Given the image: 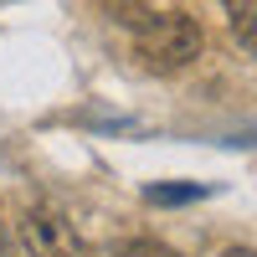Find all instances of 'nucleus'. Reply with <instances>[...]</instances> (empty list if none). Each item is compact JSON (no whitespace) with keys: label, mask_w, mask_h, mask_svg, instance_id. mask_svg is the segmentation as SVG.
<instances>
[{"label":"nucleus","mask_w":257,"mask_h":257,"mask_svg":"<svg viewBox=\"0 0 257 257\" xmlns=\"http://www.w3.org/2000/svg\"><path fill=\"white\" fill-rule=\"evenodd\" d=\"M206 47V36L196 26V16H185V11H160V16H144L139 21V36H134V57L144 62L149 72H185L190 62L201 57Z\"/></svg>","instance_id":"f257e3e1"},{"label":"nucleus","mask_w":257,"mask_h":257,"mask_svg":"<svg viewBox=\"0 0 257 257\" xmlns=\"http://www.w3.org/2000/svg\"><path fill=\"white\" fill-rule=\"evenodd\" d=\"M16 237H21V247H26V257H82L77 226L62 216L57 206H31V211H21Z\"/></svg>","instance_id":"f03ea898"},{"label":"nucleus","mask_w":257,"mask_h":257,"mask_svg":"<svg viewBox=\"0 0 257 257\" xmlns=\"http://www.w3.org/2000/svg\"><path fill=\"white\" fill-rule=\"evenodd\" d=\"M231 6V36H237V47L257 57V0H226Z\"/></svg>","instance_id":"7ed1b4c3"},{"label":"nucleus","mask_w":257,"mask_h":257,"mask_svg":"<svg viewBox=\"0 0 257 257\" xmlns=\"http://www.w3.org/2000/svg\"><path fill=\"white\" fill-rule=\"evenodd\" d=\"M196 196H206V185H149L144 190L149 206H180V201H196Z\"/></svg>","instance_id":"20e7f679"},{"label":"nucleus","mask_w":257,"mask_h":257,"mask_svg":"<svg viewBox=\"0 0 257 257\" xmlns=\"http://www.w3.org/2000/svg\"><path fill=\"white\" fill-rule=\"evenodd\" d=\"M123 257H180L175 247H165V242H128Z\"/></svg>","instance_id":"39448f33"},{"label":"nucleus","mask_w":257,"mask_h":257,"mask_svg":"<svg viewBox=\"0 0 257 257\" xmlns=\"http://www.w3.org/2000/svg\"><path fill=\"white\" fill-rule=\"evenodd\" d=\"M0 257H21V252H16V237H11V221H6V216H0Z\"/></svg>","instance_id":"423d86ee"},{"label":"nucleus","mask_w":257,"mask_h":257,"mask_svg":"<svg viewBox=\"0 0 257 257\" xmlns=\"http://www.w3.org/2000/svg\"><path fill=\"white\" fill-rule=\"evenodd\" d=\"M221 257H257V247H231V252H221Z\"/></svg>","instance_id":"0eeeda50"}]
</instances>
